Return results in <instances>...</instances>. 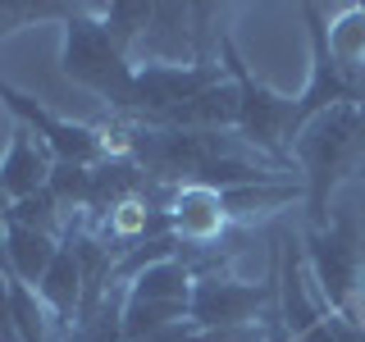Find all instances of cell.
<instances>
[{
  "instance_id": "6da1fadb",
  "label": "cell",
  "mask_w": 365,
  "mask_h": 342,
  "mask_svg": "<svg viewBox=\"0 0 365 342\" xmlns=\"http://www.w3.org/2000/svg\"><path fill=\"white\" fill-rule=\"evenodd\" d=\"M60 68L68 83L87 87L91 96H101L114 110V119H133V83L137 68L133 60L114 46V37L106 32L96 5H73L64 19V41H60Z\"/></svg>"
},
{
  "instance_id": "7a4b0ae2",
  "label": "cell",
  "mask_w": 365,
  "mask_h": 342,
  "mask_svg": "<svg viewBox=\"0 0 365 342\" xmlns=\"http://www.w3.org/2000/svg\"><path fill=\"white\" fill-rule=\"evenodd\" d=\"M306 274L329 311L365 324V228L351 210H334L329 224L306 228Z\"/></svg>"
},
{
  "instance_id": "3957f363",
  "label": "cell",
  "mask_w": 365,
  "mask_h": 342,
  "mask_svg": "<svg viewBox=\"0 0 365 342\" xmlns=\"http://www.w3.org/2000/svg\"><path fill=\"white\" fill-rule=\"evenodd\" d=\"M356 123H361V105H334V110H319L315 119H306L302 133L292 137V160L306 178V228L329 224V214H334L329 197L351 174Z\"/></svg>"
},
{
  "instance_id": "277c9868",
  "label": "cell",
  "mask_w": 365,
  "mask_h": 342,
  "mask_svg": "<svg viewBox=\"0 0 365 342\" xmlns=\"http://www.w3.org/2000/svg\"><path fill=\"white\" fill-rule=\"evenodd\" d=\"M220 60L228 64V73L237 83V128L233 133L260 160H269L274 169H288L292 165V137H297V96H283V91L260 83L247 68V60L237 55L233 37L220 41Z\"/></svg>"
},
{
  "instance_id": "5b68a950",
  "label": "cell",
  "mask_w": 365,
  "mask_h": 342,
  "mask_svg": "<svg viewBox=\"0 0 365 342\" xmlns=\"http://www.w3.org/2000/svg\"><path fill=\"white\" fill-rule=\"evenodd\" d=\"M192 288H197V265L187 256H169L160 265L142 269L123 288L119 311H123V338L137 342L146 333H160L169 324H182L192 311Z\"/></svg>"
},
{
  "instance_id": "8992f818",
  "label": "cell",
  "mask_w": 365,
  "mask_h": 342,
  "mask_svg": "<svg viewBox=\"0 0 365 342\" xmlns=\"http://www.w3.org/2000/svg\"><path fill=\"white\" fill-rule=\"evenodd\" d=\"M0 100H5V110L14 114V119L28 128L32 137H41V146L55 155V165H101V160H110V133L96 128V123H73V119H60L55 110H46L37 96H28V91L0 83Z\"/></svg>"
},
{
  "instance_id": "52a82bcc",
  "label": "cell",
  "mask_w": 365,
  "mask_h": 342,
  "mask_svg": "<svg viewBox=\"0 0 365 342\" xmlns=\"http://www.w3.org/2000/svg\"><path fill=\"white\" fill-rule=\"evenodd\" d=\"M228 83V64L224 60H197V64H142L133 83V119L137 123H160L165 114H174L182 105H192L197 96H205L210 87Z\"/></svg>"
},
{
  "instance_id": "ba28073f",
  "label": "cell",
  "mask_w": 365,
  "mask_h": 342,
  "mask_svg": "<svg viewBox=\"0 0 365 342\" xmlns=\"http://www.w3.org/2000/svg\"><path fill=\"white\" fill-rule=\"evenodd\" d=\"M269 283H247L233 274H197L192 288V311L187 319L205 333H247V324H256V315L269 306Z\"/></svg>"
},
{
  "instance_id": "9c48e42d",
  "label": "cell",
  "mask_w": 365,
  "mask_h": 342,
  "mask_svg": "<svg viewBox=\"0 0 365 342\" xmlns=\"http://www.w3.org/2000/svg\"><path fill=\"white\" fill-rule=\"evenodd\" d=\"M142 64H197V28H192V5H155L151 28L133 51V68Z\"/></svg>"
},
{
  "instance_id": "30bf717a",
  "label": "cell",
  "mask_w": 365,
  "mask_h": 342,
  "mask_svg": "<svg viewBox=\"0 0 365 342\" xmlns=\"http://www.w3.org/2000/svg\"><path fill=\"white\" fill-rule=\"evenodd\" d=\"M51 174H55V155L41 146V137H32L19 123L14 137H9V151L0 155V197L9 205L28 201V197L51 187Z\"/></svg>"
},
{
  "instance_id": "8fae6325",
  "label": "cell",
  "mask_w": 365,
  "mask_h": 342,
  "mask_svg": "<svg viewBox=\"0 0 365 342\" xmlns=\"http://www.w3.org/2000/svg\"><path fill=\"white\" fill-rule=\"evenodd\" d=\"M64 237H51L41 233V228H23V224H9L0 228V256H5V274L19 283H28V288H41L46 269L55 265V256H60Z\"/></svg>"
},
{
  "instance_id": "7c38bea8",
  "label": "cell",
  "mask_w": 365,
  "mask_h": 342,
  "mask_svg": "<svg viewBox=\"0 0 365 342\" xmlns=\"http://www.w3.org/2000/svg\"><path fill=\"white\" fill-rule=\"evenodd\" d=\"M324 37H329V55H334L338 64L365 68V5H356V0L338 5L334 14H329Z\"/></svg>"
},
{
  "instance_id": "4fadbf2b",
  "label": "cell",
  "mask_w": 365,
  "mask_h": 342,
  "mask_svg": "<svg viewBox=\"0 0 365 342\" xmlns=\"http://www.w3.org/2000/svg\"><path fill=\"white\" fill-rule=\"evenodd\" d=\"M96 14H101V23H106V32L114 37V46L133 60L137 41L146 37V28H151L155 5L151 0H110V5H96Z\"/></svg>"
},
{
  "instance_id": "5bb4252c",
  "label": "cell",
  "mask_w": 365,
  "mask_h": 342,
  "mask_svg": "<svg viewBox=\"0 0 365 342\" xmlns=\"http://www.w3.org/2000/svg\"><path fill=\"white\" fill-rule=\"evenodd\" d=\"M5 219L9 224H23V228H41V233H51V237H64L68 233V214L60 210V201L51 197V187L37 192V197H28V201H14L5 210Z\"/></svg>"
},
{
  "instance_id": "9a60e30c",
  "label": "cell",
  "mask_w": 365,
  "mask_h": 342,
  "mask_svg": "<svg viewBox=\"0 0 365 342\" xmlns=\"http://www.w3.org/2000/svg\"><path fill=\"white\" fill-rule=\"evenodd\" d=\"M288 342H365V324L361 319L338 315V311H324L315 324H306L302 333L288 338Z\"/></svg>"
},
{
  "instance_id": "2e32d148",
  "label": "cell",
  "mask_w": 365,
  "mask_h": 342,
  "mask_svg": "<svg viewBox=\"0 0 365 342\" xmlns=\"http://www.w3.org/2000/svg\"><path fill=\"white\" fill-rule=\"evenodd\" d=\"M68 342H128L123 338V311H119V292L110 296L106 306H101L96 319H87L83 328H73V338Z\"/></svg>"
},
{
  "instance_id": "e0dca14e",
  "label": "cell",
  "mask_w": 365,
  "mask_h": 342,
  "mask_svg": "<svg viewBox=\"0 0 365 342\" xmlns=\"http://www.w3.org/2000/svg\"><path fill=\"white\" fill-rule=\"evenodd\" d=\"M347 178H365V105H361V123H356V155H351V174Z\"/></svg>"
}]
</instances>
